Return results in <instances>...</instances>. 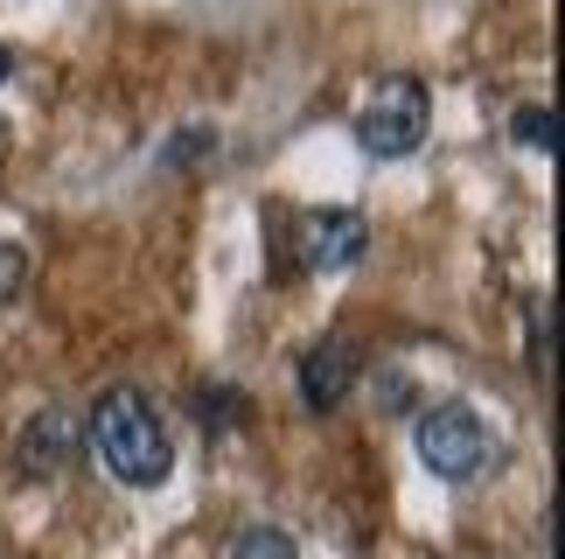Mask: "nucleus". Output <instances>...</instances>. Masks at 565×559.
I'll return each mask as SVG.
<instances>
[{
    "label": "nucleus",
    "instance_id": "f8f14e48",
    "mask_svg": "<svg viewBox=\"0 0 565 559\" xmlns=\"http://www.w3.org/2000/svg\"><path fill=\"white\" fill-rule=\"evenodd\" d=\"M21 280H29V260H21L14 245H0V308H8V300L21 294Z\"/></svg>",
    "mask_w": 565,
    "mask_h": 559
},
{
    "label": "nucleus",
    "instance_id": "6e6552de",
    "mask_svg": "<svg viewBox=\"0 0 565 559\" xmlns=\"http://www.w3.org/2000/svg\"><path fill=\"white\" fill-rule=\"evenodd\" d=\"M510 134H516V147H531V155H558V113L552 105H516V119H510Z\"/></svg>",
    "mask_w": 565,
    "mask_h": 559
},
{
    "label": "nucleus",
    "instance_id": "0eeeda50",
    "mask_svg": "<svg viewBox=\"0 0 565 559\" xmlns=\"http://www.w3.org/2000/svg\"><path fill=\"white\" fill-rule=\"evenodd\" d=\"M189 413H195V426H203L210 441H224V434H237V426L252 420V399L237 392V384H203V392L189 399Z\"/></svg>",
    "mask_w": 565,
    "mask_h": 559
},
{
    "label": "nucleus",
    "instance_id": "4468645a",
    "mask_svg": "<svg viewBox=\"0 0 565 559\" xmlns=\"http://www.w3.org/2000/svg\"><path fill=\"white\" fill-rule=\"evenodd\" d=\"M8 71H14V56H8V50H0V84H8Z\"/></svg>",
    "mask_w": 565,
    "mask_h": 559
},
{
    "label": "nucleus",
    "instance_id": "20e7f679",
    "mask_svg": "<svg viewBox=\"0 0 565 559\" xmlns=\"http://www.w3.org/2000/svg\"><path fill=\"white\" fill-rule=\"evenodd\" d=\"M489 455H495V434H489V420L475 413V405H433V413L419 420V462H426V476L475 483L489 468Z\"/></svg>",
    "mask_w": 565,
    "mask_h": 559
},
{
    "label": "nucleus",
    "instance_id": "39448f33",
    "mask_svg": "<svg viewBox=\"0 0 565 559\" xmlns=\"http://www.w3.org/2000/svg\"><path fill=\"white\" fill-rule=\"evenodd\" d=\"M356 371H363L356 336H321L294 371L300 378V405H308V413H335V405L356 392Z\"/></svg>",
    "mask_w": 565,
    "mask_h": 559
},
{
    "label": "nucleus",
    "instance_id": "7ed1b4c3",
    "mask_svg": "<svg viewBox=\"0 0 565 559\" xmlns=\"http://www.w3.org/2000/svg\"><path fill=\"white\" fill-rule=\"evenodd\" d=\"M426 126H433L426 84L419 77H384L356 113V140H363V155H377V161H405V155H419Z\"/></svg>",
    "mask_w": 565,
    "mask_h": 559
},
{
    "label": "nucleus",
    "instance_id": "f257e3e1",
    "mask_svg": "<svg viewBox=\"0 0 565 559\" xmlns=\"http://www.w3.org/2000/svg\"><path fill=\"white\" fill-rule=\"evenodd\" d=\"M92 447H98V462L113 468L126 489H161L168 468H175L168 426H161L154 399H147L140 384H119V392L98 399V413H92Z\"/></svg>",
    "mask_w": 565,
    "mask_h": 559
},
{
    "label": "nucleus",
    "instance_id": "423d86ee",
    "mask_svg": "<svg viewBox=\"0 0 565 559\" xmlns=\"http://www.w3.org/2000/svg\"><path fill=\"white\" fill-rule=\"evenodd\" d=\"M21 476H63V468L77 462V447H84V434H77V420L63 413V405H42V413L21 426Z\"/></svg>",
    "mask_w": 565,
    "mask_h": 559
},
{
    "label": "nucleus",
    "instance_id": "9b49d317",
    "mask_svg": "<svg viewBox=\"0 0 565 559\" xmlns=\"http://www.w3.org/2000/svg\"><path fill=\"white\" fill-rule=\"evenodd\" d=\"M210 155H216V134H210V126H189V134H175V140L161 147V168H175V176H182V168L210 161Z\"/></svg>",
    "mask_w": 565,
    "mask_h": 559
},
{
    "label": "nucleus",
    "instance_id": "f03ea898",
    "mask_svg": "<svg viewBox=\"0 0 565 559\" xmlns=\"http://www.w3.org/2000/svg\"><path fill=\"white\" fill-rule=\"evenodd\" d=\"M279 273H350L363 252H371V224H363V210L350 203H329V210H300L294 224H279Z\"/></svg>",
    "mask_w": 565,
    "mask_h": 559
},
{
    "label": "nucleus",
    "instance_id": "ddd939ff",
    "mask_svg": "<svg viewBox=\"0 0 565 559\" xmlns=\"http://www.w3.org/2000/svg\"><path fill=\"white\" fill-rule=\"evenodd\" d=\"M384 405H391V413H405V405H412V384H405V371H384Z\"/></svg>",
    "mask_w": 565,
    "mask_h": 559
},
{
    "label": "nucleus",
    "instance_id": "9d476101",
    "mask_svg": "<svg viewBox=\"0 0 565 559\" xmlns=\"http://www.w3.org/2000/svg\"><path fill=\"white\" fill-rule=\"evenodd\" d=\"M231 559H300V546H294L279 525H252V531H237Z\"/></svg>",
    "mask_w": 565,
    "mask_h": 559
},
{
    "label": "nucleus",
    "instance_id": "1a4fd4ad",
    "mask_svg": "<svg viewBox=\"0 0 565 559\" xmlns=\"http://www.w3.org/2000/svg\"><path fill=\"white\" fill-rule=\"evenodd\" d=\"M524 321H531V342H524L531 378H552V294H537L531 308H524Z\"/></svg>",
    "mask_w": 565,
    "mask_h": 559
}]
</instances>
